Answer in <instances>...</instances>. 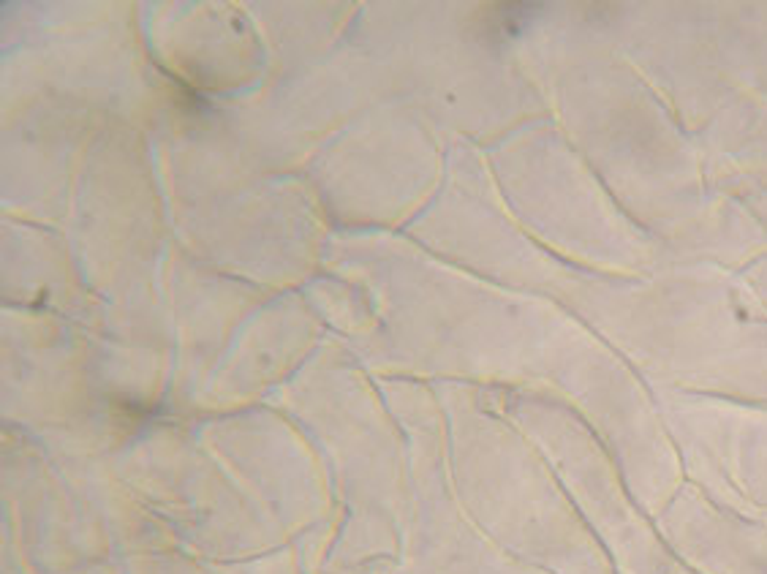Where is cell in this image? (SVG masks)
<instances>
[{"mask_svg":"<svg viewBox=\"0 0 767 574\" xmlns=\"http://www.w3.org/2000/svg\"><path fill=\"white\" fill-rule=\"evenodd\" d=\"M493 17H495V30L498 33H515L520 30L525 22H531V17L536 14V6H525V4H509V6H490Z\"/></svg>","mask_w":767,"mask_h":574,"instance_id":"6da1fadb","label":"cell"}]
</instances>
